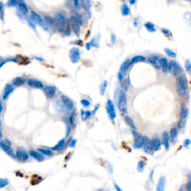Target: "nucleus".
Listing matches in <instances>:
<instances>
[{"mask_svg": "<svg viewBox=\"0 0 191 191\" xmlns=\"http://www.w3.org/2000/svg\"><path fill=\"white\" fill-rule=\"evenodd\" d=\"M177 93L180 96H185L188 93V83L185 75H180L177 84Z\"/></svg>", "mask_w": 191, "mask_h": 191, "instance_id": "f257e3e1", "label": "nucleus"}, {"mask_svg": "<svg viewBox=\"0 0 191 191\" xmlns=\"http://www.w3.org/2000/svg\"><path fill=\"white\" fill-rule=\"evenodd\" d=\"M28 20L34 23V24H38L40 26H41V28L44 29L45 31H46V32L49 31V26L47 23H46V21H45L38 13L34 12V11H32Z\"/></svg>", "mask_w": 191, "mask_h": 191, "instance_id": "f03ea898", "label": "nucleus"}, {"mask_svg": "<svg viewBox=\"0 0 191 191\" xmlns=\"http://www.w3.org/2000/svg\"><path fill=\"white\" fill-rule=\"evenodd\" d=\"M81 24H82V19H81V16L75 13L70 18V25H71V28L74 33L76 35L79 34L80 26Z\"/></svg>", "mask_w": 191, "mask_h": 191, "instance_id": "7ed1b4c3", "label": "nucleus"}, {"mask_svg": "<svg viewBox=\"0 0 191 191\" xmlns=\"http://www.w3.org/2000/svg\"><path fill=\"white\" fill-rule=\"evenodd\" d=\"M54 22L55 23L56 26L60 29V31L63 32L64 30H65L66 26H67V18L64 16V14L61 13H57V14L54 15Z\"/></svg>", "mask_w": 191, "mask_h": 191, "instance_id": "20e7f679", "label": "nucleus"}, {"mask_svg": "<svg viewBox=\"0 0 191 191\" xmlns=\"http://www.w3.org/2000/svg\"><path fill=\"white\" fill-rule=\"evenodd\" d=\"M182 69L178 62L171 61L168 64V72L174 75H179L182 73Z\"/></svg>", "mask_w": 191, "mask_h": 191, "instance_id": "39448f33", "label": "nucleus"}, {"mask_svg": "<svg viewBox=\"0 0 191 191\" xmlns=\"http://www.w3.org/2000/svg\"><path fill=\"white\" fill-rule=\"evenodd\" d=\"M118 108L121 112H126L127 111V99L125 93L120 90V96L118 99Z\"/></svg>", "mask_w": 191, "mask_h": 191, "instance_id": "423d86ee", "label": "nucleus"}, {"mask_svg": "<svg viewBox=\"0 0 191 191\" xmlns=\"http://www.w3.org/2000/svg\"><path fill=\"white\" fill-rule=\"evenodd\" d=\"M134 137V147L135 149H140V148L143 147L144 143V136H142L137 132L133 130L132 131Z\"/></svg>", "mask_w": 191, "mask_h": 191, "instance_id": "0eeeda50", "label": "nucleus"}, {"mask_svg": "<svg viewBox=\"0 0 191 191\" xmlns=\"http://www.w3.org/2000/svg\"><path fill=\"white\" fill-rule=\"evenodd\" d=\"M181 117L180 120H179L178 122V127L179 128H183L186 125V121L187 119H188V109L186 108V107L182 106V109H181Z\"/></svg>", "mask_w": 191, "mask_h": 191, "instance_id": "6e6552de", "label": "nucleus"}, {"mask_svg": "<svg viewBox=\"0 0 191 191\" xmlns=\"http://www.w3.org/2000/svg\"><path fill=\"white\" fill-rule=\"evenodd\" d=\"M15 156L17 157V158L19 161H23V162L26 161L28 159V154L26 152V150L25 149V148L23 147H19L17 149Z\"/></svg>", "mask_w": 191, "mask_h": 191, "instance_id": "1a4fd4ad", "label": "nucleus"}, {"mask_svg": "<svg viewBox=\"0 0 191 191\" xmlns=\"http://www.w3.org/2000/svg\"><path fill=\"white\" fill-rule=\"evenodd\" d=\"M0 147L9 156L13 157V158H14V157H16L13 149L10 147V142L8 141V140H5V141H0Z\"/></svg>", "mask_w": 191, "mask_h": 191, "instance_id": "9d476101", "label": "nucleus"}, {"mask_svg": "<svg viewBox=\"0 0 191 191\" xmlns=\"http://www.w3.org/2000/svg\"><path fill=\"white\" fill-rule=\"evenodd\" d=\"M70 61L73 62V64L78 63L79 61L80 58H81V54H80L79 49L77 48H73L70 52Z\"/></svg>", "mask_w": 191, "mask_h": 191, "instance_id": "9b49d317", "label": "nucleus"}, {"mask_svg": "<svg viewBox=\"0 0 191 191\" xmlns=\"http://www.w3.org/2000/svg\"><path fill=\"white\" fill-rule=\"evenodd\" d=\"M107 112H108V114L111 120H114L116 118V111H115L114 105L113 104L112 101L110 100V99H108V102H107Z\"/></svg>", "mask_w": 191, "mask_h": 191, "instance_id": "f8f14e48", "label": "nucleus"}, {"mask_svg": "<svg viewBox=\"0 0 191 191\" xmlns=\"http://www.w3.org/2000/svg\"><path fill=\"white\" fill-rule=\"evenodd\" d=\"M61 101L64 105V106L66 107V108L67 109V111H72L74 108V103L71 99L67 96L65 95L61 96Z\"/></svg>", "mask_w": 191, "mask_h": 191, "instance_id": "ddd939ff", "label": "nucleus"}, {"mask_svg": "<svg viewBox=\"0 0 191 191\" xmlns=\"http://www.w3.org/2000/svg\"><path fill=\"white\" fill-rule=\"evenodd\" d=\"M149 62L155 69H161V58L157 55H152L149 58Z\"/></svg>", "mask_w": 191, "mask_h": 191, "instance_id": "4468645a", "label": "nucleus"}, {"mask_svg": "<svg viewBox=\"0 0 191 191\" xmlns=\"http://www.w3.org/2000/svg\"><path fill=\"white\" fill-rule=\"evenodd\" d=\"M143 150L147 154H152L153 150L151 145V140L146 136H144V143H143Z\"/></svg>", "mask_w": 191, "mask_h": 191, "instance_id": "2eb2a0df", "label": "nucleus"}, {"mask_svg": "<svg viewBox=\"0 0 191 191\" xmlns=\"http://www.w3.org/2000/svg\"><path fill=\"white\" fill-rule=\"evenodd\" d=\"M13 90V87L10 84H7L4 87L3 93V100H6L8 98V96Z\"/></svg>", "mask_w": 191, "mask_h": 191, "instance_id": "dca6fc26", "label": "nucleus"}, {"mask_svg": "<svg viewBox=\"0 0 191 191\" xmlns=\"http://www.w3.org/2000/svg\"><path fill=\"white\" fill-rule=\"evenodd\" d=\"M44 90L45 94H46V96L49 99L53 98L56 93V88L54 86H46L44 88Z\"/></svg>", "mask_w": 191, "mask_h": 191, "instance_id": "f3484780", "label": "nucleus"}, {"mask_svg": "<svg viewBox=\"0 0 191 191\" xmlns=\"http://www.w3.org/2000/svg\"><path fill=\"white\" fill-rule=\"evenodd\" d=\"M28 86H30L32 88H36V89H42L44 88V85L41 81H38L36 79H29L28 81Z\"/></svg>", "mask_w": 191, "mask_h": 191, "instance_id": "a211bd4d", "label": "nucleus"}, {"mask_svg": "<svg viewBox=\"0 0 191 191\" xmlns=\"http://www.w3.org/2000/svg\"><path fill=\"white\" fill-rule=\"evenodd\" d=\"M17 5H18L17 11H18V13L19 14L23 15V16H26V15L28 14V7H27V5L23 3V2L19 3Z\"/></svg>", "mask_w": 191, "mask_h": 191, "instance_id": "6ab92c4d", "label": "nucleus"}, {"mask_svg": "<svg viewBox=\"0 0 191 191\" xmlns=\"http://www.w3.org/2000/svg\"><path fill=\"white\" fill-rule=\"evenodd\" d=\"M151 140V145L152 147L153 152L158 151L161 149V142L158 138H153V139L150 140Z\"/></svg>", "mask_w": 191, "mask_h": 191, "instance_id": "aec40b11", "label": "nucleus"}, {"mask_svg": "<svg viewBox=\"0 0 191 191\" xmlns=\"http://www.w3.org/2000/svg\"><path fill=\"white\" fill-rule=\"evenodd\" d=\"M29 155L32 156L33 158H34L35 160L39 161V162H41L44 160V155H42V154L38 152L34 151V150H30L29 151Z\"/></svg>", "mask_w": 191, "mask_h": 191, "instance_id": "412c9836", "label": "nucleus"}, {"mask_svg": "<svg viewBox=\"0 0 191 191\" xmlns=\"http://www.w3.org/2000/svg\"><path fill=\"white\" fill-rule=\"evenodd\" d=\"M169 133L167 132V131H164V132L162 133V143L163 145L164 146L165 149L167 150H168L169 147Z\"/></svg>", "mask_w": 191, "mask_h": 191, "instance_id": "4be33fe9", "label": "nucleus"}, {"mask_svg": "<svg viewBox=\"0 0 191 191\" xmlns=\"http://www.w3.org/2000/svg\"><path fill=\"white\" fill-rule=\"evenodd\" d=\"M166 184V178L164 176H161L159 178L156 186V191H164Z\"/></svg>", "mask_w": 191, "mask_h": 191, "instance_id": "5701e85b", "label": "nucleus"}, {"mask_svg": "<svg viewBox=\"0 0 191 191\" xmlns=\"http://www.w3.org/2000/svg\"><path fill=\"white\" fill-rule=\"evenodd\" d=\"M55 108L60 113H65L67 111V109L64 106L62 101L60 100V99H58V100L55 101Z\"/></svg>", "mask_w": 191, "mask_h": 191, "instance_id": "b1692460", "label": "nucleus"}, {"mask_svg": "<svg viewBox=\"0 0 191 191\" xmlns=\"http://www.w3.org/2000/svg\"><path fill=\"white\" fill-rule=\"evenodd\" d=\"M18 61L16 59V58L11 57H5V58H0V68H1L4 64H5L8 62H17Z\"/></svg>", "mask_w": 191, "mask_h": 191, "instance_id": "393cba45", "label": "nucleus"}, {"mask_svg": "<svg viewBox=\"0 0 191 191\" xmlns=\"http://www.w3.org/2000/svg\"><path fill=\"white\" fill-rule=\"evenodd\" d=\"M168 61L164 58H161V68L163 73H167L168 72Z\"/></svg>", "mask_w": 191, "mask_h": 191, "instance_id": "a878e982", "label": "nucleus"}, {"mask_svg": "<svg viewBox=\"0 0 191 191\" xmlns=\"http://www.w3.org/2000/svg\"><path fill=\"white\" fill-rule=\"evenodd\" d=\"M25 79L22 77H17L16 79L13 80V85L15 87H19L22 86L23 85H24L25 83Z\"/></svg>", "mask_w": 191, "mask_h": 191, "instance_id": "bb28decb", "label": "nucleus"}, {"mask_svg": "<svg viewBox=\"0 0 191 191\" xmlns=\"http://www.w3.org/2000/svg\"><path fill=\"white\" fill-rule=\"evenodd\" d=\"M177 136H178V130L176 128H172L170 131V134L169 135V139L171 140L172 142H175L176 140Z\"/></svg>", "mask_w": 191, "mask_h": 191, "instance_id": "cd10ccee", "label": "nucleus"}, {"mask_svg": "<svg viewBox=\"0 0 191 191\" xmlns=\"http://www.w3.org/2000/svg\"><path fill=\"white\" fill-rule=\"evenodd\" d=\"M145 60H146L145 57H143V56H142V55L134 56V57L132 59V61H130V65H132V64L139 63V62H143V61H145Z\"/></svg>", "mask_w": 191, "mask_h": 191, "instance_id": "c85d7f7f", "label": "nucleus"}, {"mask_svg": "<svg viewBox=\"0 0 191 191\" xmlns=\"http://www.w3.org/2000/svg\"><path fill=\"white\" fill-rule=\"evenodd\" d=\"M129 67H130V62L128 61V60H126V61H124L121 65V73H122L125 75V74L127 73Z\"/></svg>", "mask_w": 191, "mask_h": 191, "instance_id": "c756f323", "label": "nucleus"}, {"mask_svg": "<svg viewBox=\"0 0 191 191\" xmlns=\"http://www.w3.org/2000/svg\"><path fill=\"white\" fill-rule=\"evenodd\" d=\"M81 6L85 11H89L90 8V0H81Z\"/></svg>", "mask_w": 191, "mask_h": 191, "instance_id": "7c9ffc66", "label": "nucleus"}, {"mask_svg": "<svg viewBox=\"0 0 191 191\" xmlns=\"http://www.w3.org/2000/svg\"><path fill=\"white\" fill-rule=\"evenodd\" d=\"M125 121L126 122V123H127L131 128H133L134 130L136 129V126H135V125H134V122H133V120H132V119L129 117V116H125Z\"/></svg>", "mask_w": 191, "mask_h": 191, "instance_id": "2f4dec72", "label": "nucleus"}, {"mask_svg": "<svg viewBox=\"0 0 191 191\" xmlns=\"http://www.w3.org/2000/svg\"><path fill=\"white\" fill-rule=\"evenodd\" d=\"M64 143H65V140L62 139L61 140H60L59 142H58V144L56 146H54V147H52V150H54V151H58V150L61 149L62 147H64Z\"/></svg>", "mask_w": 191, "mask_h": 191, "instance_id": "473e14b6", "label": "nucleus"}, {"mask_svg": "<svg viewBox=\"0 0 191 191\" xmlns=\"http://www.w3.org/2000/svg\"><path fill=\"white\" fill-rule=\"evenodd\" d=\"M0 19L5 20V5L0 2Z\"/></svg>", "mask_w": 191, "mask_h": 191, "instance_id": "72a5a7b5", "label": "nucleus"}, {"mask_svg": "<svg viewBox=\"0 0 191 191\" xmlns=\"http://www.w3.org/2000/svg\"><path fill=\"white\" fill-rule=\"evenodd\" d=\"M121 87H122V88L123 89V90H125V91L128 90V88H129V87H130L129 80H128V79L123 80V81H122V83H121Z\"/></svg>", "mask_w": 191, "mask_h": 191, "instance_id": "f704fd0d", "label": "nucleus"}, {"mask_svg": "<svg viewBox=\"0 0 191 191\" xmlns=\"http://www.w3.org/2000/svg\"><path fill=\"white\" fill-rule=\"evenodd\" d=\"M145 27L149 32L152 33V32H156V28H155V26H154L152 23H147L145 24Z\"/></svg>", "mask_w": 191, "mask_h": 191, "instance_id": "c9c22d12", "label": "nucleus"}, {"mask_svg": "<svg viewBox=\"0 0 191 191\" xmlns=\"http://www.w3.org/2000/svg\"><path fill=\"white\" fill-rule=\"evenodd\" d=\"M38 151L40 152H41L42 155H48V156H50V155H52V152L50 149H48L40 148V149H38Z\"/></svg>", "mask_w": 191, "mask_h": 191, "instance_id": "e433bc0d", "label": "nucleus"}, {"mask_svg": "<svg viewBox=\"0 0 191 191\" xmlns=\"http://www.w3.org/2000/svg\"><path fill=\"white\" fill-rule=\"evenodd\" d=\"M130 13V10L129 8L128 7L127 5H126V4H124V5H122V13L123 16H127V15L129 14Z\"/></svg>", "mask_w": 191, "mask_h": 191, "instance_id": "4c0bfd02", "label": "nucleus"}, {"mask_svg": "<svg viewBox=\"0 0 191 191\" xmlns=\"http://www.w3.org/2000/svg\"><path fill=\"white\" fill-rule=\"evenodd\" d=\"M21 0H8L7 3V6L13 7L18 5L19 3H21Z\"/></svg>", "mask_w": 191, "mask_h": 191, "instance_id": "58836bf2", "label": "nucleus"}, {"mask_svg": "<svg viewBox=\"0 0 191 191\" xmlns=\"http://www.w3.org/2000/svg\"><path fill=\"white\" fill-rule=\"evenodd\" d=\"M8 184L9 182L7 178H0V189L5 188Z\"/></svg>", "mask_w": 191, "mask_h": 191, "instance_id": "ea45409f", "label": "nucleus"}, {"mask_svg": "<svg viewBox=\"0 0 191 191\" xmlns=\"http://www.w3.org/2000/svg\"><path fill=\"white\" fill-rule=\"evenodd\" d=\"M144 166H145V163H144L143 161H140L138 162L137 167V169L138 172H140V173L143 172V170L144 169Z\"/></svg>", "mask_w": 191, "mask_h": 191, "instance_id": "a19ab883", "label": "nucleus"}, {"mask_svg": "<svg viewBox=\"0 0 191 191\" xmlns=\"http://www.w3.org/2000/svg\"><path fill=\"white\" fill-rule=\"evenodd\" d=\"M165 52L167 55L169 56V57H171V58L176 57V54H175V52L173 51V50L169 49H165Z\"/></svg>", "mask_w": 191, "mask_h": 191, "instance_id": "79ce46f5", "label": "nucleus"}, {"mask_svg": "<svg viewBox=\"0 0 191 191\" xmlns=\"http://www.w3.org/2000/svg\"><path fill=\"white\" fill-rule=\"evenodd\" d=\"M81 117L83 120H87L89 117H90V112L89 111H81Z\"/></svg>", "mask_w": 191, "mask_h": 191, "instance_id": "37998d69", "label": "nucleus"}, {"mask_svg": "<svg viewBox=\"0 0 191 191\" xmlns=\"http://www.w3.org/2000/svg\"><path fill=\"white\" fill-rule=\"evenodd\" d=\"M107 86H108V83H107V81H104L102 85H101V88H100V92L101 94L103 95L105 92V90L107 88Z\"/></svg>", "mask_w": 191, "mask_h": 191, "instance_id": "c03bdc74", "label": "nucleus"}, {"mask_svg": "<svg viewBox=\"0 0 191 191\" xmlns=\"http://www.w3.org/2000/svg\"><path fill=\"white\" fill-rule=\"evenodd\" d=\"M185 68H186V70L188 72V73H190L191 64H190V61H189V60H187L186 62H185Z\"/></svg>", "mask_w": 191, "mask_h": 191, "instance_id": "a18cd8bd", "label": "nucleus"}, {"mask_svg": "<svg viewBox=\"0 0 191 191\" xmlns=\"http://www.w3.org/2000/svg\"><path fill=\"white\" fill-rule=\"evenodd\" d=\"M81 103L84 107H86V108L89 107L90 105V103L89 101L87 100V99H82V100L81 101Z\"/></svg>", "mask_w": 191, "mask_h": 191, "instance_id": "49530a36", "label": "nucleus"}, {"mask_svg": "<svg viewBox=\"0 0 191 191\" xmlns=\"http://www.w3.org/2000/svg\"><path fill=\"white\" fill-rule=\"evenodd\" d=\"M45 19H46V23H50V24H51V23H53V19H52V18H51V17H45Z\"/></svg>", "mask_w": 191, "mask_h": 191, "instance_id": "de8ad7c7", "label": "nucleus"}, {"mask_svg": "<svg viewBox=\"0 0 191 191\" xmlns=\"http://www.w3.org/2000/svg\"><path fill=\"white\" fill-rule=\"evenodd\" d=\"M190 144V140L189 139H186L184 142V146L185 147H188V146Z\"/></svg>", "mask_w": 191, "mask_h": 191, "instance_id": "09e8293b", "label": "nucleus"}, {"mask_svg": "<svg viewBox=\"0 0 191 191\" xmlns=\"http://www.w3.org/2000/svg\"><path fill=\"white\" fill-rule=\"evenodd\" d=\"M75 143H76V140H72L71 143L70 144V147H74L75 146Z\"/></svg>", "mask_w": 191, "mask_h": 191, "instance_id": "8fccbe9b", "label": "nucleus"}, {"mask_svg": "<svg viewBox=\"0 0 191 191\" xmlns=\"http://www.w3.org/2000/svg\"><path fill=\"white\" fill-rule=\"evenodd\" d=\"M187 190L188 191H191V182L190 181H189L188 182V184H187Z\"/></svg>", "mask_w": 191, "mask_h": 191, "instance_id": "3c124183", "label": "nucleus"}, {"mask_svg": "<svg viewBox=\"0 0 191 191\" xmlns=\"http://www.w3.org/2000/svg\"><path fill=\"white\" fill-rule=\"evenodd\" d=\"M114 188H115V189H116V191H122V189L120 188V187H119L118 185L116 184H114Z\"/></svg>", "mask_w": 191, "mask_h": 191, "instance_id": "603ef678", "label": "nucleus"}, {"mask_svg": "<svg viewBox=\"0 0 191 191\" xmlns=\"http://www.w3.org/2000/svg\"><path fill=\"white\" fill-rule=\"evenodd\" d=\"M74 4H75V7H79V0H74Z\"/></svg>", "mask_w": 191, "mask_h": 191, "instance_id": "864d4df0", "label": "nucleus"}, {"mask_svg": "<svg viewBox=\"0 0 191 191\" xmlns=\"http://www.w3.org/2000/svg\"><path fill=\"white\" fill-rule=\"evenodd\" d=\"M123 75H122V73H119V75H118V79L120 81H122V78H123V76H122Z\"/></svg>", "mask_w": 191, "mask_h": 191, "instance_id": "5fc2aeb1", "label": "nucleus"}, {"mask_svg": "<svg viewBox=\"0 0 191 191\" xmlns=\"http://www.w3.org/2000/svg\"><path fill=\"white\" fill-rule=\"evenodd\" d=\"M162 32H163V34H166V35H167V34H168L169 33L168 30H167V29H164V28L162 29Z\"/></svg>", "mask_w": 191, "mask_h": 191, "instance_id": "6e6d98bb", "label": "nucleus"}, {"mask_svg": "<svg viewBox=\"0 0 191 191\" xmlns=\"http://www.w3.org/2000/svg\"><path fill=\"white\" fill-rule=\"evenodd\" d=\"M114 41H115V35L112 34L111 35V43H112V44H114Z\"/></svg>", "mask_w": 191, "mask_h": 191, "instance_id": "4d7b16f0", "label": "nucleus"}, {"mask_svg": "<svg viewBox=\"0 0 191 191\" xmlns=\"http://www.w3.org/2000/svg\"><path fill=\"white\" fill-rule=\"evenodd\" d=\"M3 105H2V103L0 102V114H1L2 111H3Z\"/></svg>", "mask_w": 191, "mask_h": 191, "instance_id": "13d9d810", "label": "nucleus"}, {"mask_svg": "<svg viewBox=\"0 0 191 191\" xmlns=\"http://www.w3.org/2000/svg\"><path fill=\"white\" fill-rule=\"evenodd\" d=\"M129 2L131 4H134V3H135V0H129Z\"/></svg>", "mask_w": 191, "mask_h": 191, "instance_id": "bf43d9fd", "label": "nucleus"}, {"mask_svg": "<svg viewBox=\"0 0 191 191\" xmlns=\"http://www.w3.org/2000/svg\"><path fill=\"white\" fill-rule=\"evenodd\" d=\"M2 137H3V134H2V132L1 130H0V139H1Z\"/></svg>", "mask_w": 191, "mask_h": 191, "instance_id": "052dcab7", "label": "nucleus"}]
</instances>
